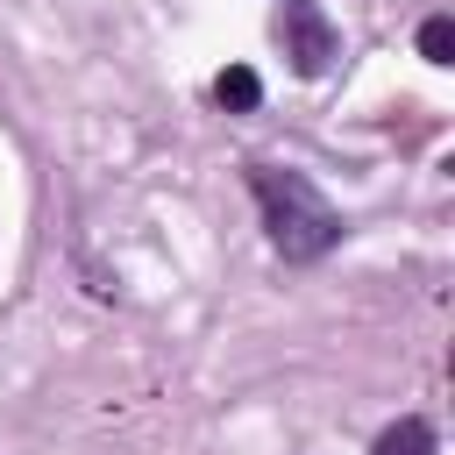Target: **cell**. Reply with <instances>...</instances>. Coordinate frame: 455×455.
I'll use <instances>...</instances> for the list:
<instances>
[{"label":"cell","mask_w":455,"mask_h":455,"mask_svg":"<svg viewBox=\"0 0 455 455\" xmlns=\"http://www.w3.org/2000/svg\"><path fill=\"white\" fill-rule=\"evenodd\" d=\"M249 192H256V213H263V235L284 263H320L334 242H341V213L320 199V185L306 171H277V164H256L249 171Z\"/></svg>","instance_id":"6da1fadb"},{"label":"cell","mask_w":455,"mask_h":455,"mask_svg":"<svg viewBox=\"0 0 455 455\" xmlns=\"http://www.w3.org/2000/svg\"><path fill=\"white\" fill-rule=\"evenodd\" d=\"M213 100H220V107H235V114H256L263 85H256V71H249V64H228V71L213 78Z\"/></svg>","instance_id":"277c9868"},{"label":"cell","mask_w":455,"mask_h":455,"mask_svg":"<svg viewBox=\"0 0 455 455\" xmlns=\"http://www.w3.org/2000/svg\"><path fill=\"white\" fill-rule=\"evenodd\" d=\"M419 57H427V64H455V21H448V14H434V21L419 28Z\"/></svg>","instance_id":"5b68a950"},{"label":"cell","mask_w":455,"mask_h":455,"mask_svg":"<svg viewBox=\"0 0 455 455\" xmlns=\"http://www.w3.org/2000/svg\"><path fill=\"white\" fill-rule=\"evenodd\" d=\"M277 43H284V57H291L299 78H320L334 64V21H327V7L320 0H284L277 7Z\"/></svg>","instance_id":"7a4b0ae2"},{"label":"cell","mask_w":455,"mask_h":455,"mask_svg":"<svg viewBox=\"0 0 455 455\" xmlns=\"http://www.w3.org/2000/svg\"><path fill=\"white\" fill-rule=\"evenodd\" d=\"M370 455H434V427H427L419 412H405L398 427H384V434L370 441Z\"/></svg>","instance_id":"3957f363"}]
</instances>
